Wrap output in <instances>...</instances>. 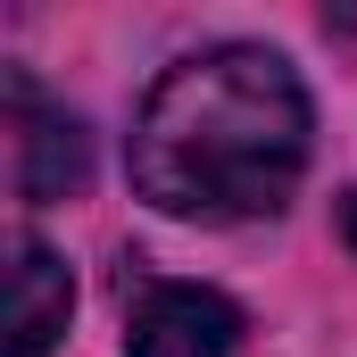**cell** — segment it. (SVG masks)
Listing matches in <instances>:
<instances>
[{
  "label": "cell",
  "mask_w": 357,
  "mask_h": 357,
  "mask_svg": "<svg viewBox=\"0 0 357 357\" xmlns=\"http://www.w3.org/2000/svg\"><path fill=\"white\" fill-rule=\"evenodd\" d=\"M324 25L333 33H357V8H324Z\"/></svg>",
  "instance_id": "cell-6"
},
{
  "label": "cell",
  "mask_w": 357,
  "mask_h": 357,
  "mask_svg": "<svg viewBox=\"0 0 357 357\" xmlns=\"http://www.w3.org/2000/svg\"><path fill=\"white\" fill-rule=\"evenodd\" d=\"M341 241H349V250H357V191H349V199H341Z\"/></svg>",
  "instance_id": "cell-5"
},
{
  "label": "cell",
  "mask_w": 357,
  "mask_h": 357,
  "mask_svg": "<svg viewBox=\"0 0 357 357\" xmlns=\"http://www.w3.org/2000/svg\"><path fill=\"white\" fill-rule=\"evenodd\" d=\"M241 341V307L208 282H142L125 316V357H225Z\"/></svg>",
  "instance_id": "cell-2"
},
{
  "label": "cell",
  "mask_w": 357,
  "mask_h": 357,
  "mask_svg": "<svg viewBox=\"0 0 357 357\" xmlns=\"http://www.w3.org/2000/svg\"><path fill=\"white\" fill-rule=\"evenodd\" d=\"M307 175V91L282 50L216 42L175 59L133 116V183L150 208L241 225L274 216Z\"/></svg>",
  "instance_id": "cell-1"
},
{
  "label": "cell",
  "mask_w": 357,
  "mask_h": 357,
  "mask_svg": "<svg viewBox=\"0 0 357 357\" xmlns=\"http://www.w3.org/2000/svg\"><path fill=\"white\" fill-rule=\"evenodd\" d=\"M67 307H75L67 266L33 233H17L8 241V357H50L59 333H67Z\"/></svg>",
  "instance_id": "cell-4"
},
{
  "label": "cell",
  "mask_w": 357,
  "mask_h": 357,
  "mask_svg": "<svg viewBox=\"0 0 357 357\" xmlns=\"http://www.w3.org/2000/svg\"><path fill=\"white\" fill-rule=\"evenodd\" d=\"M8 175H17V199H33V208L84 191V175H91L84 125L67 108H50L25 75H8Z\"/></svg>",
  "instance_id": "cell-3"
}]
</instances>
